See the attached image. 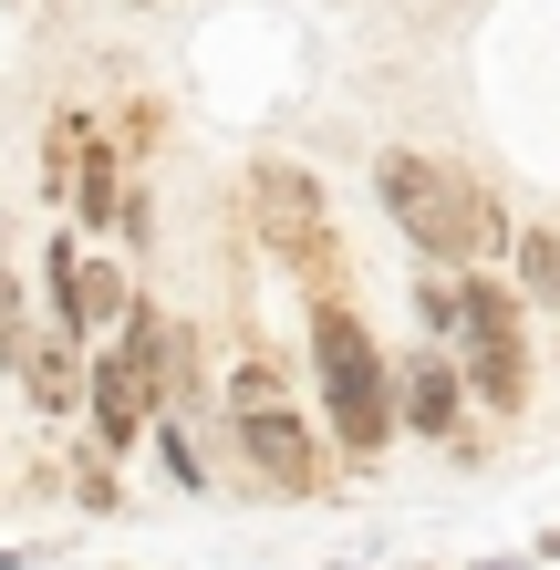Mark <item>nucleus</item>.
<instances>
[{"label": "nucleus", "instance_id": "16", "mask_svg": "<svg viewBox=\"0 0 560 570\" xmlns=\"http://www.w3.org/2000/svg\"><path fill=\"white\" fill-rule=\"evenodd\" d=\"M115 239H136V249L156 239V197H146V187H125V208H115Z\"/></svg>", "mask_w": 560, "mask_h": 570}, {"label": "nucleus", "instance_id": "5", "mask_svg": "<svg viewBox=\"0 0 560 570\" xmlns=\"http://www.w3.org/2000/svg\"><path fill=\"white\" fill-rule=\"evenodd\" d=\"M228 435H239V456L259 466V488H271V498H322V435L291 415V405L228 415Z\"/></svg>", "mask_w": 560, "mask_h": 570}, {"label": "nucleus", "instance_id": "17", "mask_svg": "<svg viewBox=\"0 0 560 570\" xmlns=\"http://www.w3.org/2000/svg\"><path fill=\"white\" fill-rule=\"evenodd\" d=\"M540 560H560V529H540Z\"/></svg>", "mask_w": 560, "mask_h": 570}, {"label": "nucleus", "instance_id": "12", "mask_svg": "<svg viewBox=\"0 0 560 570\" xmlns=\"http://www.w3.org/2000/svg\"><path fill=\"white\" fill-rule=\"evenodd\" d=\"M42 343V322H31V301H21V281H11V259H0V374H21V353Z\"/></svg>", "mask_w": 560, "mask_h": 570}, {"label": "nucleus", "instance_id": "9", "mask_svg": "<svg viewBox=\"0 0 560 570\" xmlns=\"http://www.w3.org/2000/svg\"><path fill=\"white\" fill-rule=\"evenodd\" d=\"M125 312H136V281H125V259H83L73 271V312H62V332L94 353V343H115Z\"/></svg>", "mask_w": 560, "mask_h": 570}, {"label": "nucleus", "instance_id": "1", "mask_svg": "<svg viewBox=\"0 0 560 570\" xmlns=\"http://www.w3.org/2000/svg\"><path fill=\"white\" fill-rule=\"evenodd\" d=\"M374 197H384V218L415 239L425 271H478L488 249H509V228H499V208H488V187H478V177H456L446 156L394 146V156L374 166Z\"/></svg>", "mask_w": 560, "mask_h": 570}, {"label": "nucleus", "instance_id": "15", "mask_svg": "<svg viewBox=\"0 0 560 570\" xmlns=\"http://www.w3.org/2000/svg\"><path fill=\"white\" fill-rule=\"evenodd\" d=\"M146 435H156V456H167V478H177L187 498L208 488V466H197V446H187V425H177V415H167V425H146Z\"/></svg>", "mask_w": 560, "mask_h": 570}, {"label": "nucleus", "instance_id": "14", "mask_svg": "<svg viewBox=\"0 0 560 570\" xmlns=\"http://www.w3.org/2000/svg\"><path fill=\"white\" fill-rule=\"evenodd\" d=\"M73 498H83L94 519H115V509H125V488H115V456H105V446H83V466H73Z\"/></svg>", "mask_w": 560, "mask_h": 570}, {"label": "nucleus", "instance_id": "8", "mask_svg": "<svg viewBox=\"0 0 560 570\" xmlns=\"http://www.w3.org/2000/svg\"><path fill=\"white\" fill-rule=\"evenodd\" d=\"M21 394H31V415H73L83 405V394H94V353L73 343V332H42V343H31L21 353Z\"/></svg>", "mask_w": 560, "mask_h": 570}, {"label": "nucleus", "instance_id": "2", "mask_svg": "<svg viewBox=\"0 0 560 570\" xmlns=\"http://www.w3.org/2000/svg\"><path fill=\"white\" fill-rule=\"evenodd\" d=\"M312 384H322V415H333L343 456L384 466V446H394V363L364 332V312H343V301L312 312Z\"/></svg>", "mask_w": 560, "mask_h": 570}, {"label": "nucleus", "instance_id": "13", "mask_svg": "<svg viewBox=\"0 0 560 570\" xmlns=\"http://www.w3.org/2000/svg\"><path fill=\"white\" fill-rule=\"evenodd\" d=\"M415 322L425 343H456V271H415Z\"/></svg>", "mask_w": 560, "mask_h": 570}, {"label": "nucleus", "instance_id": "4", "mask_svg": "<svg viewBox=\"0 0 560 570\" xmlns=\"http://www.w3.org/2000/svg\"><path fill=\"white\" fill-rule=\"evenodd\" d=\"M249 208H259V239H271V249L291 259V271L333 281V218H322V187H312L291 156H259V177H249Z\"/></svg>", "mask_w": 560, "mask_h": 570}, {"label": "nucleus", "instance_id": "3", "mask_svg": "<svg viewBox=\"0 0 560 570\" xmlns=\"http://www.w3.org/2000/svg\"><path fill=\"white\" fill-rule=\"evenodd\" d=\"M456 343H468V394L488 415L530 405V301L488 271H456Z\"/></svg>", "mask_w": 560, "mask_h": 570}, {"label": "nucleus", "instance_id": "6", "mask_svg": "<svg viewBox=\"0 0 560 570\" xmlns=\"http://www.w3.org/2000/svg\"><path fill=\"white\" fill-rule=\"evenodd\" d=\"M394 425L436 435V446H456V435H468V374H456L446 343H415L405 363H394Z\"/></svg>", "mask_w": 560, "mask_h": 570}, {"label": "nucleus", "instance_id": "7", "mask_svg": "<svg viewBox=\"0 0 560 570\" xmlns=\"http://www.w3.org/2000/svg\"><path fill=\"white\" fill-rule=\"evenodd\" d=\"M83 415H94V446L125 456L156 415H167V394H156V374H146L136 353H115V343H105V353H94V394H83Z\"/></svg>", "mask_w": 560, "mask_h": 570}, {"label": "nucleus", "instance_id": "19", "mask_svg": "<svg viewBox=\"0 0 560 570\" xmlns=\"http://www.w3.org/2000/svg\"><path fill=\"white\" fill-rule=\"evenodd\" d=\"M136 11H156V0H136Z\"/></svg>", "mask_w": 560, "mask_h": 570}, {"label": "nucleus", "instance_id": "11", "mask_svg": "<svg viewBox=\"0 0 560 570\" xmlns=\"http://www.w3.org/2000/svg\"><path fill=\"white\" fill-rule=\"evenodd\" d=\"M519 301H540V312H560V228H519Z\"/></svg>", "mask_w": 560, "mask_h": 570}, {"label": "nucleus", "instance_id": "18", "mask_svg": "<svg viewBox=\"0 0 560 570\" xmlns=\"http://www.w3.org/2000/svg\"><path fill=\"white\" fill-rule=\"evenodd\" d=\"M468 570H530V560H468Z\"/></svg>", "mask_w": 560, "mask_h": 570}, {"label": "nucleus", "instance_id": "10", "mask_svg": "<svg viewBox=\"0 0 560 570\" xmlns=\"http://www.w3.org/2000/svg\"><path fill=\"white\" fill-rule=\"evenodd\" d=\"M115 208H125V146H94L83 136V156H73V218L83 228H115Z\"/></svg>", "mask_w": 560, "mask_h": 570}]
</instances>
